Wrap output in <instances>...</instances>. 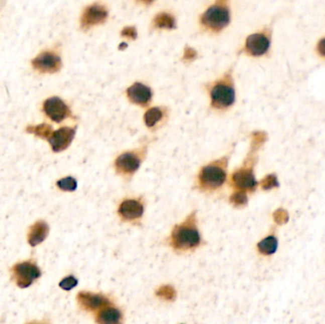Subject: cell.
<instances>
[{
	"label": "cell",
	"instance_id": "obj_1",
	"mask_svg": "<svg viewBox=\"0 0 325 324\" xmlns=\"http://www.w3.org/2000/svg\"><path fill=\"white\" fill-rule=\"evenodd\" d=\"M228 158H223L202 167L199 174V183L203 189H216L222 186L227 179Z\"/></svg>",
	"mask_w": 325,
	"mask_h": 324
},
{
	"label": "cell",
	"instance_id": "obj_2",
	"mask_svg": "<svg viewBox=\"0 0 325 324\" xmlns=\"http://www.w3.org/2000/svg\"><path fill=\"white\" fill-rule=\"evenodd\" d=\"M201 238L195 227L194 215H191L185 224L174 228L172 233V244L176 248L187 249L200 244Z\"/></svg>",
	"mask_w": 325,
	"mask_h": 324
},
{
	"label": "cell",
	"instance_id": "obj_3",
	"mask_svg": "<svg viewBox=\"0 0 325 324\" xmlns=\"http://www.w3.org/2000/svg\"><path fill=\"white\" fill-rule=\"evenodd\" d=\"M202 25L213 32H220L230 22V11L227 2H217L204 12L201 18Z\"/></svg>",
	"mask_w": 325,
	"mask_h": 324
},
{
	"label": "cell",
	"instance_id": "obj_4",
	"mask_svg": "<svg viewBox=\"0 0 325 324\" xmlns=\"http://www.w3.org/2000/svg\"><path fill=\"white\" fill-rule=\"evenodd\" d=\"M211 105L217 109H227L235 102V88L230 75L217 82L211 88Z\"/></svg>",
	"mask_w": 325,
	"mask_h": 324
},
{
	"label": "cell",
	"instance_id": "obj_5",
	"mask_svg": "<svg viewBox=\"0 0 325 324\" xmlns=\"http://www.w3.org/2000/svg\"><path fill=\"white\" fill-rule=\"evenodd\" d=\"M13 278L20 288H27L40 278L41 271L35 263L28 261L16 264L13 269Z\"/></svg>",
	"mask_w": 325,
	"mask_h": 324
},
{
	"label": "cell",
	"instance_id": "obj_6",
	"mask_svg": "<svg viewBox=\"0 0 325 324\" xmlns=\"http://www.w3.org/2000/svg\"><path fill=\"white\" fill-rule=\"evenodd\" d=\"M32 66L40 73H56L61 69V57L53 50H46L32 60Z\"/></svg>",
	"mask_w": 325,
	"mask_h": 324
},
{
	"label": "cell",
	"instance_id": "obj_7",
	"mask_svg": "<svg viewBox=\"0 0 325 324\" xmlns=\"http://www.w3.org/2000/svg\"><path fill=\"white\" fill-rule=\"evenodd\" d=\"M42 111L47 117H49L55 123H60L71 116V112L69 105L59 97L48 98L43 103Z\"/></svg>",
	"mask_w": 325,
	"mask_h": 324
},
{
	"label": "cell",
	"instance_id": "obj_8",
	"mask_svg": "<svg viewBox=\"0 0 325 324\" xmlns=\"http://www.w3.org/2000/svg\"><path fill=\"white\" fill-rule=\"evenodd\" d=\"M271 44V37L267 32L249 35L246 39L245 51L252 56H261L267 53Z\"/></svg>",
	"mask_w": 325,
	"mask_h": 324
},
{
	"label": "cell",
	"instance_id": "obj_9",
	"mask_svg": "<svg viewBox=\"0 0 325 324\" xmlns=\"http://www.w3.org/2000/svg\"><path fill=\"white\" fill-rule=\"evenodd\" d=\"M107 18V10L104 5L92 4L84 10L80 19L81 28L83 30H88L92 26L105 22Z\"/></svg>",
	"mask_w": 325,
	"mask_h": 324
},
{
	"label": "cell",
	"instance_id": "obj_10",
	"mask_svg": "<svg viewBox=\"0 0 325 324\" xmlns=\"http://www.w3.org/2000/svg\"><path fill=\"white\" fill-rule=\"evenodd\" d=\"M76 133V127L70 128L64 127L53 132L51 137L48 139L51 148L54 152H60L68 149L74 139Z\"/></svg>",
	"mask_w": 325,
	"mask_h": 324
},
{
	"label": "cell",
	"instance_id": "obj_11",
	"mask_svg": "<svg viewBox=\"0 0 325 324\" xmlns=\"http://www.w3.org/2000/svg\"><path fill=\"white\" fill-rule=\"evenodd\" d=\"M232 184L240 189V191L245 192L246 190H254L258 182L256 181L252 164L235 171L232 175Z\"/></svg>",
	"mask_w": 325,
	"mask_h": 324
},
{
	"label": "cell",
	"instance_id": "obj_12",
	"mask_svg": "<svg viewBox=\"0 0 325 324\" xmlns=\"http://www.w3.org/2000/svg\"><path fill=\"white\" fill-rule=\"evenodd\" d=\"M141 155L136 152H125L115 161V167L118 173L132 175L141 165Z\"/></svg>",
	"mask_w": 325,
	"mask_h": 324
},
{
	"label": "cell",
	"instance_id": "obj_13",
	"mask_svg": "<svg viewBox=\"0 0 325 324\" xmlns=\"http://www.w3.org/2000/svg\"><path fill=\"white\" fill-rule=\"evenodd\" d=\"M127 95L131 102L136 105H147L150 102L152 92L148 86L142 83H135L127 89Z\"/></svg>",
	"mask_w": 325,
	"mask_h": 324
},
{
	"label": "cell",
	"instance_id": "obj_14",
	"mask_svg": "<svg viewBox=\"0 0 325 324\" xmlns=\"http://www.w3.org/2000/svg\"><path fill=\"white\" fill-rule=\"evenodd\" d=\"M50 228L44 221H38L35 223L29 230L28 243L30 246H36L40 245L48 236Z\"/></svg>",
	"mask_w": 325,
	"mask_h": 324
},
{
	"label": "cell",
	"instance_id": "obj_15",
	"mask_svg": "<svg viewBox=\"0 0 325 324\" xmlns=\"http://www.w3.org/2000/svg\"><path fill=\"white\" fill-rule=\"evenodd\" d=\"M118 211L124 219H138L143 215L144 206L137 200H126L121 203Z\"/></svg>",
	"mask_w": 325,
	"mask_h": 324
},
{
	"label": "cell",
	"instance_id": "obj_16",
	"mask_svg": "<svg viewBox=\"0 0 325 324\" xmlns=\"http://www.w3.org/2000/svg\"><path fill=\"white\" fill-rule=\"evenodd\" d=\"M77 298L81 307L86 310H94L107 303V300L104 297L87 292H81Z\"/></svg>",
	"mask_w": 325,
	"mask_h": 324
},
{
	"label": "cell",
	"instance_id": "obj_17",
	"mask_svg": "<svg viewBox=\"0 0 325 324\" xmlns=\"http://www.w3.org/2000/svg\"><path fill=\"white\" fill-rule=\"evenodd\" d=\"M122 315L115 307H107L103 309L97 316V321L100 324H120Z\"/></svg>",
	"mask_w": 325,
	"mask_h": 324
},
{
	"label": "cell",
	"instance_id": "obj_18",
	"mask_svg": "<svg viewBox=\"0 0 325 324\" xmlns=\"http://www.w3.org/2000/svg\"><path fill=\"white\" fill-rule=\"evenodd\" d=\"M26 132L28 133H32L36 137H39L41 139H49L51 135L53 134V128L49 124L42 123L35 126H28L26 128Z\"/></svg>",
	"mask_w": 325,
	"mask_h": 324
},
{
	"label": "cell",
	"instance_id": "obj_19",
	"mask_svg": "<svg viewBox=\"0 0 325 324\" xmlns=\"http://www.w3.org/2000/svg\"><path fill=\"white\" fill-rule=\"evenodd\" d=\"M278 248V240L275 237L269 236L259 243L258 249L264 255H271L276 252Z\"/></svg>",
	"mask_w": 325,
	"mask_h": 324
},
{
	"label": "cell",
	"instance_id": "obj_20",
	"mask_svg": "<svg viewBox=\"0 0 325 324\" xmlns=\"http://www.w3.org/2000/svg\"><path fill=\"white\" fill-rule=\"evenodd\" d=\"M154 25L160 29H174L175 19L169 14L161 13L154 18Z\"/></svg>",
	"mask_w": 325,
	"mask_h": 324
},
{
	"label": "cell",
	"instance_id": "obj_21",
	"mask_svg": "<svg viewBox=\"0 0 325 324\" xmlns=\"http://www.w3.org/2000/svg\"><path fill=\"white\" fill-rule=\"evenodd\" d=\"M162 117H163V113H162L161 109H159V107H151L145 114L144 120H145L146 125L149 128H151L155 124L158 123L159 121L162 119Z\"/></svg>",
	"mask_w": 325,
	"mask_h": 324
},
{
	"label": "cell",
	"instance_id": "obj_22",
	"mask_svg": "<svg viewBox=\"0 0 325 324\" xmlns=\"http://www.w3.org/2000/svg\"><path fill=\"white\" fill-rule=\"evenodd\" d=\"M56 185L58 186L59 189H61L63 191L71 192L77 188V182L72 177H66V178H63L61 180L57 181Z\"/></svg>",
	"mask_w": 325,
	"mask_h": 324
},
{
	"label": "cell",
	"instance_id": "obj_23",
	"mask_svg": "<svg viewBox=\"0 0 325 324\" xmlns=\"http://www.w3.org/2000/svg\"><path fill=\"white\" fill-rule=\"evenodd\" d=\"M261 185L264 190H269L275 187H279V181L278 178L275 174H269V175L264 177V179L261 181Z\"/></svg>",
	"mask_w": 325,
	"mask_h": 324
},
{
	"label": "cell",
	"instance_id": "obj_24",
	"mask_svg": "<svg viewBox=\"0 0 325 324\" xmlns=\"http://www.w3.org/2000/svg\"><path fill=\"white\" fill-rule=\"evenodd\" d=\"M230 201L237 205V206H242L245 205L247 202V196L246 193L244 191H238V192L234 193L231 197H230Z\"/></svg>",
	"mask_w": 325,
	"mask_h": 324
},
{
	"label": "cell",
	"instance_id": "obj_25",
	"mask_svg": "<svg viewBox=\"0 0 325 324\" xmlns=\"http://www.w3.org/2000/svg\"><path fill=\"white\" fill-rule=\"evenodd\" d=\"M273 217H274L275 222H276L277 224H279V225L286 224V223L288 222V219H289L287 211L284 210V209H282V208H280V209L275 211V212H274Z\"/></svg>",
	"mask_w": 325,
	"mask_h": 324
},
{
	"label": "cell",
	"instance_id": "obj_26",
	"mask_svg": "<svg viewBox=\"0 0 325 324\" xmlns=\"http://www.w3.org/2000/svg\"><path fill=\"white\" fill-rule=\"evenodd\" d=\"M77 280L73 277V276H69L66 277L64 280H62L59 283V286L61 287L62 289L64 290H70L74 288L77 285Z\"/></svg>",
	"mask_w": 325,
	"mask_h": 324
},
{
	"label": "cell",
	"instance_id": "obj_27",
	"mask_svg": "<svg viewBox=\"0 0 325 324\" xmlns=\"http://www.w3.org/2000/svg\"><path fill=\"white\" fill-rule=\"evenodd\" d=\"M121 35L130 39H135L137 37V31L134 27H127L122 31Z\"/></svg>",
	"mask_w": 325,
	"mask_h": 324
},
{
	"label": "cell",
	"instance_id": "obj_28",
	"mask_svg": "<svg viewBox=\"0 0 325 324\" xmlns=\"http://www.w3.org/2000/svg\"><path fill=\"white\" fill-rule=\"evenodd\" d=\"M316 51H317V53H319V55H321L325 58V37L318 41L317 46H316Z\"/></svg>",
	"mask_w": 325,
	"mask_h": 324
},
{
	"label": "cell",
	"instance_id": "obj_29",
	"mask_svg": "<svg viewBox=\"0 0 325 324\" xmlns=\"http://www.w3.org/2000/svg\"><path fill=\"white\" fill-rule=\"evenodd\" d=\"M197 53L194 51L193 49L191 48H186L185 51V59L186 60H192L195 57H196Z\"/></svg>",
	"mask_w": 325,
	"mask_h": 324
},
{
	"label": "cell",
	"instance_id": "obj_30",
	"mask_svg": "<svg viewBox=\"0 0 325 324\" xmlns=\"http://www.w3.org/2000/svg\"><path fill=\"white\" fill-rule=\"evenodd\" d=\"M120 46H121V47H119V49H120V50H123L124 48H125V49L127 48V46H128V45L126 44V43H121Z\"/></svg>",
	"mask_w": 325,
	"mask_h": 324
},
{
	"label": "cell",
	"instance_id": "obj_31",
	"mask_svg": "<svg viewBox=\"0 0 325 324\" xmlns=\"http://www.w3.org/2000/svg\"><path fill=\"white\" fill-rule=\"evenodd\" d=\"M29 324H38V323H29Z\"/></svg>",
	"mask_w": 325,
	"mask_h": 324
}]
</instances>
